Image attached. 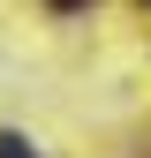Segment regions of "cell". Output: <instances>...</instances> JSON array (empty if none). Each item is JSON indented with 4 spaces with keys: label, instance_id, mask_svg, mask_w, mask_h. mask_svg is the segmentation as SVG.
Listing matches in <instances>:
<instances>
[{
    "label": "cell",
    "instance_id": "3957f363",
    "mask_svg": "<svg viewBox=\"0 0 151 158\" xmlns=\"http://www.w3.org/2000/svg\"><path fill=\"white\" fill-rule=\"evenodd\" d=\"M144 8H151V0H144Z\"/></svg>",
    "mask_w": 151,
    "mask_h": 158
},
{
    "label": "cell",
    "instance_id": "6da1fadb",
    "mask_svg": "<svg viewBox=\"0 0 151 158\" xmlns=\"http://www.w3.org/2000/svg\"><path fill=\"white\" fill-rule=\"evenodd\" d=\"M0 158H38V151L23 143V135H0Z\"/></svg>",
    "mask_w": 151,
    "mask_h": 158
},
{
    "label": "cell",
    "instance_id": "7a4b0ae2",
    "mask_svg": "<svg viewBox=\"0 0 151 158\" xmlns=\"http://www.w3.org/2000/svg\"><path fill=\"white\" fill-rule=\"evenodd\" d=\"M53 8H76V0H53Z\"/></svg>",
    "mask_w": 151,
    "mask_h": 158
}]
</instances>
